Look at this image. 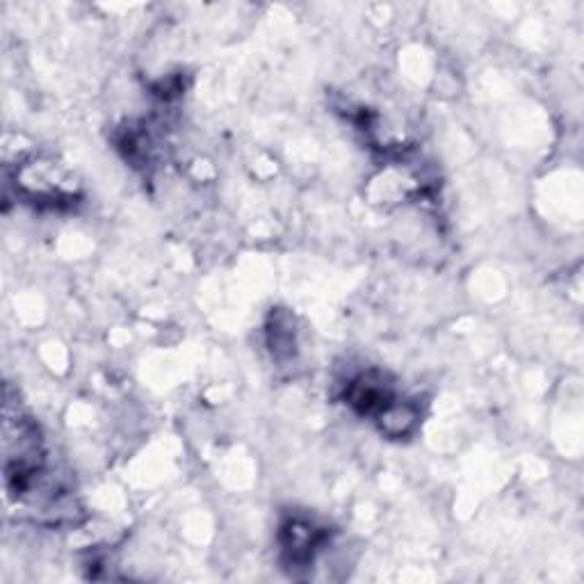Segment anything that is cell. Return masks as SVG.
<instances>
[{"mask_svg":"<svg viewBox=\"0 0 584 584\" xmlns=\"http://www.w3.org/2000/svg\"><path fill=\"white\" fill-rule=\"evenodd\" d=\"M327 542V532L306 519H290L281 528V550L290 567L306 569Z\"/></svg>","mask_w":584,"mask_h":584,"instance_id":"7a4b0ae2","label":"cell"},{"mask_svg":"<svg viewBox=\"0 0 584 584\" xmlns=\"http://www.w3.org/2000/svg\"><path fill=\"white\" fill-rule=\"evenodd\" d=\"M397 399L391 379L379 370H364L345 381V402L358 416L377 418Z\"/></svg>","mask_w":584,"mask_h":584,"instance_id":"6da1fadb","label":"cell"},{"mask_svg":"<svg viewBox=\"0 0 584 584\" xmlns=\"http://www.w3.org/2000/svg\"><path fill=\"white\" fill-rule=\"evenodd\" d=\"M379 432L389 439H407L420 422V409L409 399H395L389 409L374 418Z\"/></svg>","mask_w":584,"mask_h":584,"instance_id":"3957f363","label":"cell"},{"mask_svg":"<svg viewBox=\"0 0 584 584\" xmlns=\"http://www.w3.org/2000/svg\"><path fill=\"white\" fill-rule=\"evenodd\" d=\"M267 335H269V350H272L277 358H290L295 354V331H292L288 318L285 325L275 322V327H269Z\"/></svg>","mask_w":584,"mask_h":584,"instance_id":"277c9868","label":"cell"}]
</instances>
